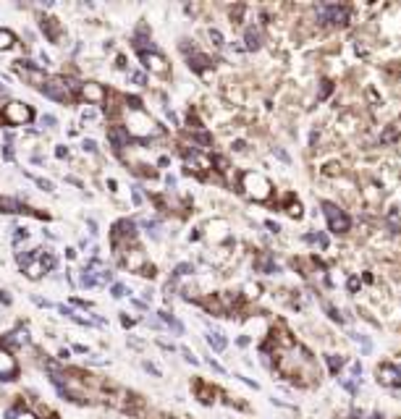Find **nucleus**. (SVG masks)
I'll return each instance as SVG.
<instances>
[{
	"mask_svg": "<svg viewBox=\"0 0 401 419\" xmlns=\"http://www.w3.org/2000/svg\"><path fill=\"white\" fill-rule=\"evenodd\" d=\"M42 95L56 100V103H71V100H74V92L68 89L66 76H50L42 87Z\"/></svg>",
	"mask_w": 401,
	"mask_h": 419,
	"instance_id": "3",
	"label": "nucleus"
},
{
	"mask_svg": "<svg viewBox=\"0 0 401 419\" xmlns=\"http://www.w3.org/2000/svg\"><path fill=\"white\" fill-rule=\"evenodd\" d=\"M29 338H26V330H13V333H8V338H5V349L8 346H19V343H26Z\"/></svg>",
	"mask_w": 401,
	"mask_h": 419,
	"instance_id": "18",
	"label": "nucleus"
},
{
	"mask_svg": "<svg viewBox=\"0 0 401 419\" xmlns=\"http://www.w3.org/2000/svg\"><path fill=\"white\" fill-rule=\"evenodd\" d=\"M207 343H210L215 351H223V349H226V338H223L221 333H210V335H207Z\"/></svg>",
	"mask_w": 401,
	"mask_h": 419,
	"instance_id": "20",
	"label": "nucleus"
},
{
	"mask_svg": "<svg viewBox=\"0 0 401 419\" xmlns=\"http://www.w3.org/2000/svg\"><path fill=\"white\" fill-rule=\"evenodd\" d=\"M40 252V249H37ZM40 254H34V257L24 265V270H26V278H32V280H37V278H42V272H45V265H42V260H37Z\"/></svg>",
	"mask_w": 401,
	"mask_h": 419,
	"instance_id": "14",
	"label": "nucleus"
},
{
	"mask_svg": "<svg viewBox=\"0 0 401 419\" xmlns=\"http://www.w3.org/2000/svg\"><path fill=\"white\" fill-rule=\"evenodd\" d=\"M19 419H37V417H34V414H26V412H24V414H21Z\"/></svg>",
	"mask_w": 401,
	"mask_h": 419,
	"instance_id": "36",
	"label": "nucleus"
},
{
	"mask_svg": "<svg viewBox=\"0 0 401 419\" xmlns=\"http://www.w3.org/2000/svg\"><path fill=\"white\" fill-rule=\"evenodd\" d=\"M210 40H215V45H223V37H221L218 29H210Z\"/></svg>",
	"mask_w": 401,
	"mask_h": 419,
	"instance_id": "27",
	"label": "nucleus"
},
{
	"mask_svg": "<svg viewBox=\"0 0 401 419\" xmlns=\"http://www.w3.org/2000/svg\"><path fill=\"white\" fill-rule=\"evenodd\" d=\"M144 369H147V372H152V375H155V377H160V372H158V369H155V367H152V364H150V362H144Z\"/></svg>",
	"mask_w": 401,
	"mask_h": 419,
	"instance_id": "32",
	"label": "nucleus"
},
{
	"mask_svg": "<svg viewBox=\"0 0 401 419\" xmlns=\"http://www.w3.org/2000/svg\"><path fill=\"white\" fill-rule=\"evenodd\" d=\"M247 48H249V50H257V48H260V32H257V29H247Z\"/></svg>",
	"mask_w": 401,
	"mask_h": 419,
	"instance_id": "21",
	"label": "nucleus"
},
{
	"mask_svg": "<svg viewBox=\"0 0 401 419\" xmlns=\"http://www.w3.org/2000/svg\"><path fill=\"white\" fill-rule=\"evenodd\" d=\"M131 197H134V205H142V194H139V191H136V189L131 191Z\"/></svg>",
	"mask_w": 401,
	"mask_h": 419,
	"instance_id": "34",
	"label": "nucleus"
},
{
	"mask_svg": "<svg viewBox=\"0 0 401 419\" xmlns=\"http://www.w3.org/2000/svg\"><path fill=\"white\" fill-rule=\"evenodd\" d=\"M241 186H244V191H247V197L257 199V202L270 197V181L262 176V173H244Z\"/></svg>",
	"mask_w": 401,
	"mask_h": 419,
	"instance_id": "2",
	"label": "nucleus"
},
{
	"mask_svg": "<svg viewBox=\"0 0 401 419\" xmlns=\"http://www.w3.org/2000/svg\"><path fill=\"white\" fill-rule=\"evenodd\" d=\"M42 32L48 34L50 42H58L60 40V24H58V19H42Z\"/></svg>",
	"mask_w": 401,
	"mask_h": 419,
	"instance_id": "15",
	"label": "nucleus"
},
{
	"mask_svg": "<svg viewBox=\"0 0 401 419\" xmlns=\"http://www.w3.org/2000/svg\"><path fill=\"white\" fill-rule=\"evenodd\" d=\"M81 118H84V121H95V118H97V113H95V110H89V107H87V110L81 113Z\"/></svg>",
	"mask_w": 401,
	"mask_h": 419,
	"instance_id": "29",
	"label": "nucleus"
},
{
	"mask_svg": "<svg viewBox=\"0 0 401 419\" xmlns=\"http://www.w3.org/2000/svg\"><path fill=\"white\" fill-rule=\"evenodd\" d=\"M0 212H26V210L16 202V199H8V197H0Z\"/></svg>",
	"mask_w": 401,
	"mask_h": 419,
	"instance_id": "17",
	"label": "nucleus"
},
{
	"mask_svg": "<svg viewBox=\"0 0 401 419\" xmlns=\"http://www.w3.org/2000/svg\"><path fill=\"white\" fill-rule=\"evenodd\" d=\"M42 265H45V270H53V267H56V257H53V254H45Z\"/></svg>",
	"mask_w": 401,
	"mask_h": 419,
	"instance_id": "24",
	"label": "nucleus"
},
{
	"mask_svg": "<svg viewBox=\"0 0 401 419\" xmlns=\"http://www.w3.org/2000/svg\"><path fill=\"white\" fill-rule=\"evenodd\" d=\"M126 265H129V270H136V272H142L144 270V254H142V249H131V254L123 260Z\"/></svg>",
	"mask_w": 401,
	"mask_h": 419,
	"instance_id": "16",
	"label": "nucleus"
},
{
	"mask_svg": "<svg viewBox=\"0 0 401 419\" xmlns=\"http://www.w3.org/2000/svg\"><path fill=\"white\" fill-rule=\"evenodd\" d=\"M32 118H34V110L26 103H19V100H13V103H8L3 107V121L11 126H26Z\"/></svg>",
	"mask_w": 401,
	"mask_h": 419,
	"instance_id": "4",
	"label": "nucleus"
},
{
	"mask_svg": "<svg viewBox=\"0 0 401 419\" xmlns=\"http://www.w3.org/2000/svg\"><path fill=\"white\" fill-rule=\"evenodd\" d=\"M19 74L26 79V84H32V87H45V81H48L45 68L34 66L32 60H19Z\"/></svg>",
	"mask_w": 401,
	"mask_h": 419,
	"instance_id": "8",
	"label": "nucleus"
},
{
	"mask_svg": "<svg viewBox=\"0 0 401 419\" xmlns=\"http://www.w3.org/2000/svg\"><path fill=\"white\" fill-rule=\"evenodd\" d=\"M184 357H186V362H191V364H197V357H194V354H191V351H186V349H184Z\"/></svg>",
	"mask_w": 401,
	"mask_h": 419,
	"instance_id": "33",
	"label": "nucleus"
},
{
	"mask_svg": "<svg viewBox=\"0 0 401 419\" xmlns=\"http://www.w3.org/2000/svg\"><path fill=\"white\" fill-rule=\"evenodd\" d=\"M108 142H111V147L115 150V152H121L123 147H129V131L123 129V126H111L108 129Z\"/></svg>",
	"mask_w": 401,
	"mask_h": 419,
	"instance_id": "10",
	"label": "nucleus"
},
{
	"mask_svg": "<svg viewBox=\"0 0 401 419\" xmlns=\"http://www.w3.org/2000/svg\"><path fill=\"white\" fill-rule=\"evenodd\" d=\"M121 239H126V241H134V239H136V225H134V220H118V223L113 225V244H118Z\"/></svg>",
	"mask_w": 401,
	"mask_h": 419,
	"instance_id": "11",
	"label": "nucleus"
},
{
	"mask_svg": "<svg viewBox=\"0 0 401 419\" xmlns=\"http://www.w3.org/2000/svg\"><path fill=\"white\" fill-rule=\"evenodd\" d=\"M13 42H16V34L11 29H0V50L13 48Z\"/></svg>",
	"mask_w": 401,
	"mask_h": 419,
	"instance_id": "19",
	"label": "nucleus"
},
{
	"mask_svg": "<svg viewBox=\"0 0 401 419\" xmlns=\"http://www.w3.org/2000/svg\"><path fill=\"white\" fill-rule=\"evenodd\" d=\"M328 367H331V372H339L341 369V359L336 357V354H333V357H328Z\"/></svg>",
	"mask_w": 401,
	"mask_h": 419,
	"instance_id": "22",
	"label": "nucleus"
},
{
	"mask_svg": "<svg viewBox=\"0 0 401 419\" xmlns=\"http://www.w3.org/2000/svg\"><path fill=\"white\" fill-rule=\"evenodd\" d=\"M323 210H325V217H328V223H331V231H333V233H346V231H349V215H346L341 207L325 202Z\"/></svg>",
	"mask_w": 401,
	"mask_h": 419,
	"instance_id": "5",
	"label": "nucleus"
},
{
	"mask_svg": "<svg viewBox=\"0 0 401 419\" xmlns=\"http://www.w3.org/2000/svg\"><path fill=\"white\" fill-rule=\"evenodd\" d=\"M19 377V362L13 359V354L0 343V380L3 382H11Z\"/></svg>",
	"mask_w": 401,
	"mask_h": 419,
	"instance_id": "6",
	"label": "nucleus"
},
{
	"mask_svg": "<svg viewBox=\"0 0 401 419\" xmlns=\"http://www.w3.org/2000/svg\"><path fill=\"white\" fill-rule=\"evenodd\" d=\"M0 302H3V304H11V296H8L5 291H0Z\"/></svg>",
	"mask_w": 401,
	"mask_h": 419,
	"instance_id": "35",
	"label": "nucleus"
},
{
	"mask_svg": "<svg viewBox=\"0 0 401 419\" xmlns=\"http://www.w3.org/2000/svg\"><path fill=\"white\" fill-rule=\"evenodd\" d=\"M123 118H126V126L123 129L129 131V136H136V139H147V136H160L163 129L152 118L144 113V110H129L123 105Z\"/></svg>",
	"mask_w": 401,
	"mask_h": 419,
	"instance_id": "1",
	"label": "nucleus"
},
{
	"mask_svg": "<svg viewBox=\"0 0 401 419\" xmlns=\"http://www.w3.org/2000/svg\"><path fill=\"white\" fill-rule=\"evenodd\" d=\"M139 58H142V63H144V68H150L152 74H168V60L160 55L158 50H152V52H139Z\"/></svg>",
	"mask_w": 401,
	"mask_h": 419,
	"instance_id": "9",
	"label": "nucleus"
},
{
	"mask_svg": "<svg viewBox=\"0 0 401 419\" xmlns=\"http://www.w3.org/2000/svg\"><path fill=\"white\" fill-rule=\"evenodd\" d=\"M79 97L87 100V105H103L108 100V92H105L103 84H97V81H81Z\"/></svg>",
	"mask_w": 401,
	"mask_h": 419,
	"instance_id": "7",
	"label": "nucleus"
},
{
	"mask_svg": "<svg viewBox=\"0 0 401 419\" xmlns=\"http://www.w3.org/2000/svg\"><path fill=\"white\" fill-rule=\"evenodd\" d=\"M123 294H126V288H123L121 283H115V286H113V296H115V299H121Z\"/></svg>",
	"mask_w": 401,
	"mask_h": 419,
	"instance_id": "26",
	"label": "nucleus"
},
{
	"mask_svg": "<svg viewBox=\"0 0 401 419\" xmlns=\"http://www.w3.org/2000/svg\"><path fill=\"white\" fill-rule=\"evenodd\" d=\"M84 150H89V152H95V150H97V144H95L92 139H84Z\"/></svg>",
	"mask_w": 401,
	"mask_h": 419,
	"instance_id": "31",
	"label": "nucleus"
},
{
	"mask_svg": "<svg viewBox=\"0 0 401 419\" xmlns=\"http://www.w3.org/2000/svg\"><path fill=\"white\" fill-rule=\"evenodd\" d=\"M42 123L48 126V129H56V118H53V115H45V118H42Z\"/></svg>",
	"mask_w": 401,
	"mask_h": 419,
	"instance_id": "28",
	"label": "nucleus"
},
{
	"mask_svg": "<svg viewBox=\"0 0 401 419\" xmlns=\"http://www.w3.org/2000/svg\"><path fill=\"white\" fill-rule=\"evenodd\" d=\"M186 272H194V267L191 265H178L176 267V275H186Z\"/></svg>",
	"mask_w": 401,
	"mask_h": 419,
	"instance_id": "25",
	"label": "nucleus"
},
{
	"mask_svg": "<svg viewBox=\"0 0 401 419\" xmlns=\"http://www.w3.org/2000/svg\"><path fill=\"white\" fill-rule=\"evenodd\" d=\"M320 19L331 21V24H344L346 21V8L344 5H323L320 8Z\"/></svg>",
	"mask_w": 401,
	"mask_h": 419,
	"instance_id": "13",
	"label": "nucleus"
},
{
	"mask_svg": "<svg viewBox=\"0 0 401 419\" xmlns=\"http://www.w3.org/2000/svg\"><path fill=\"white\" fill-rule=\"evenodd\" d=\"M380 375V382L383 385H394V388H401V369L399 367H391V364H383L378 369Z\"/></svg>",
	"mask_w": 401,
	"mask_h": 419,
	"instance_id": "12",
	"label": "nucleus"
},
{
	"mask_svg": "<svg viewBox=\"0 0 401 419\" xmlns=\"http://www.w3.org/2000/svg\"><path fill=\"white\" fill-rule=\"evenodd\" d=\"M131 81H134V84H139V87H144V84H147V76L139 74V71H134V74H131Z\"/></svg>",
	"mask_w": 401,
	"mask_h": 419,
	"instance_id": "23",
	"label": "nucleus"
},
{
	"mask_svg": "<svg viewBox=\"0 0 401 419\" xmlns=\"http://www.w3.org/2000/svg\"><path fill=\"white\" fill-rule=\"evenodd\" d=\"M3 157H5V160H13V150H11V144H5V147H3Z\"/></svg>",
	"mask_w": 401,
	"mask_h": 419,
	"instance_id": "30",
	"label": "nucleus"
}]
</instances>
